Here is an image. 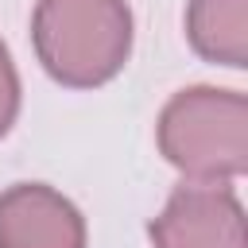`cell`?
Returning a JSON list of instances; mask_svg holds the SVG:
<instances>
[{"label": "cell", "mask_w": 248, "mask_h": 248, "mask_svg": "<svg viewBox=\"0 0 248 248\" xmlns=\"http://www.w3.org/2000/svg\"><path fill=\"white\" fill-rule=\"evenodd\" d=\"M31 39L54 81L93 89L124 70L132 50V12L124 0H39Z\"/></svg>", "instance_id": "6da1fadb"}, {"label": "cell", "mask_w": 248, "mask_h": 248, "mask_svg": "<svg viewBox=\"0 0 248 248\" xmlns=\"http://www.w3.org/2000/svg\"><path fill=\"white\" fill-rule=\"evenodd\" d=\"M159 151L190 182H229L248 167V101L232 89H182L159 116Z\"/></svg>", "instance_id": "7a4b0ae2"}, {"label": "cell", "mask_w": 248, "mask_h": 248, "mask_svg": "<svg viewBox=\"0 0 248 248\" xmlns=\"http://www.w3.org/2000/svg\"><path fill=\"white\" fill-rule=\"evenodd\" d=\"M155 248H244V209L229 182H182L151 221Z\"/></svg>", "instance_id": "3957f363"}, {"label": "cell", "mask_w": 248, "mask_h": 248, "mask_svg": "<svg viewBox=\"0 0 248 248\" xmlns=\"http://www.w3.org/2000/svg\"><path fill=\"white\" fill-rule=\"evenodd\" d=\"M0 248H85V221L58 190L16 182L0 194Z\"/></svg>", "instance_id": "277c9868"}, {"label": "cell", "mask_w": 248, "mask_h": 248, "mask_svg": "<svg viewBox=\"0 0 248 248\" xmlns=\"http://www.w3.org/2000/svg\"><path fill=\"white\" fill-rule=\"evenodd\" d=\"M186 35L202 58L240 70L248 62V0H190Z\"/></svg>", "instance_id": "5b68a950"}, {"label": "cell", "mask_w": 248, "mask_h": 248, "mask_svg": "<svg viewBox=\"0 0 248 248\" xmlns=\"http://www.w3.org/2000/svg\"><path fill=\"white\" fill-rule=\"evenodd\" d=\"M16 112H19V78H16V66H12L8 46L0 43V136L12 128Z\"/></svg>", "instance_id": "8992f818"}]
</instances>
